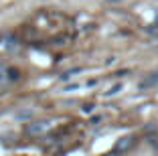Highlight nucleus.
Here are the masks:
<instances>
[{"label":"nucleus","instance_id":"20e7f679","mask_svg":"<svg viewBox=\"0 0 158 156\" xmlns=\"http://www.w3.org/2000/svg\"><path fill=\"white\" fill-rule=\"evenodd\" d=\"M156 83H158V71H156V73H152L148 79L140 81V89H148V87H152V85H156Z\"/></svg>","mask_w":158,"mask_h":156},{"label":"nucleus","instance_id":"7ed1b4c3","mask_svg":"<svg viewBox=\"0 0 158 156\" xmlns=\"http://www.w3.org/2000/svg\"><path fill=\"white\" fill-rule=\"evenodd\" d=\"M134 146V138H120V142L116 144V148H114V150L116 152H122V150H128V148H132Z\"/></svg>","mask_w":158,"mask_h":156},{"label":"nucleus","instance_id":"39448f33","mask_svg":"<svg viewBox=\"0 0 158 156\" xmlns=\"http://www.w3.org/2000/svg\"><path fill=\"white\" fill-rule=\"evenodd\" d=\"M120 89H122V83H118V85H114V87H110V89H107V91H106V95H116V93L120 91Z\"/></svg>","mask_w":158,"mask_h":156},{"label":"nucleus","instance_id":"f03ea898","mask_svg":"<svg viewBox=\"0 0 158 156\" xmlns=\"http://www.w3.org/2000/svg\"><path fill=\"white\" fill-rule=\"evenodd\" d=\"M10 79H19V69L6 67L0 63V83L2 81H10Z\"/></svg>","mask_w":158,"mask_h":156},{"label":"nucleus","instance_id":"423d86ee","mask_svg":"<svg viewBox=\"0 0 158 156\" xmlns=\"http://www.w3.org/2000/svg\"><path fill=\"white\" fill-rule=\"evenodd\" d=\"M156 27H158V12H156Z\"/></svg>","mask_w":158,"mask_h":156},{"label":"nucleus","instance_id":"f257e3e1","mask_svg":"<svg viewBox=\"0 0 158 156\" xmlns=\"http://www.w3.org/2000/svg\"><path fill=\"white\" fill-rule=\"evenodd\" d=\"M51 122H47V120H39V122H33V124H27L24 126V132L31 134V136H37V134H45L51 130Z\"/></svg>","mask_w":158,"mask_h":156}]
</instances>
